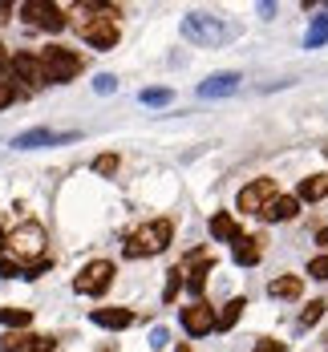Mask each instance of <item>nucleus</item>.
<instances>
[{"mask_svg": "<svg viewBox=\"0 0 328 352\" xmlns=\"http://www.w3.org/2000/svg\"><path fill=\"white\" fill-rule=\"evenodd\" d=\"M45 227L41 223H21L17 231H8V243H4V251L25 267V280H36L41 272H49V251H45Z\"/></svg>", "mask_w": 328, "mask_h": 352, "instance_id": "1", "label": "nucleus"}, {"mask_svg": "<svg viewBox=\"0 0 328 352\" xmlns=\"http://www.w3.org/2000/svg\"><path fill=\"white\" fill-rule=\"evenodd\" d=\"M182 36L195 41V45H203V49H219V45L235 41L239 29H235L231 21H223V16H211V12H186V21H182Z\"/></svg>", "mask_w": 328, "mask_h": 352, "instance_id": "2", "label": "nucleus"}, {"mask_svg": "<svg viewBox=\"0 0 328 352\" xmlns=\"http://www.w3.org/2000/svg\"><path fill=\"white\" fill-rule=\"evenodd\" d=\"M171 235H175L171 219H154V223H146V227H138V231L126 239V259H142V255H158V251H166V247H171Z\"/></svg>", "mask_w": 328, "mask_h": 352, "instance_id": "3", "label": "nucleus"}, {"mask_svg": "<svg viewBox=\"0 0 328 352\" xmlns=\"http://www.w3.org/2000/svg\"><path fill=\"white\" fill-rule=\"evenodd\" d=\"M41 65H45V73H49L53 85H65V81H73V77L81 73V57H77L73 49H65V45H49V49L41 53Z\"/></svg>", "mask_w": 328, "mask_h": 352, "instance_id": "4", "label": "nucleus"}, {"mask_svg": "<svg viewBox=\"0 0 328 352\" xmlns=\"http://www.w3.org/2000/svg\"><path fill=\"white\" fill-rule=\"evenodd\" d=\"M77 33L85 36L89 49H102V53L122 41V29H118L113 16H77Z\"/></svg>", "mask_w": 328, "mask_h": 352, "instance_id": "5", "label": "nucleus"}, {"mask_svg": "<svg viewBox=\"0 0 328 352\" xmlns=\"http://www.w3.org/2000/svg\"><path fill=\"white\" fill-rule=\"evenodd\" d=\"M113 263L109 259H94V263H85L81 272H77V280H73V287L81 292V296H106L109 283H113Z\"/></svg>", "mask_w": 328, "mask_h": 352, "instance_id": "6", "label": "nucleus"}, {"mask_svg": "<svg viewBox=\"0 0 328 352\" xmlns=\"http://www.w3.org/2000/svg\"><path fill=\"white\" fill-rule=\"evenodd\" d=\"M272 199H280L276 178H255V182H248V186L239 190V211L243 214H263Z\"/></svg>", "mask_w": 328, "mask_h": 352, "instance_id": "7", "label": "nucleus"}, {"mask_svg": "<svg viewBox=\"0 0 328 352\" xmlns=\"http://www.w3.org/2000/svg\"><path fill=\"white\" fill-rule=\"evenodd\" d=\"M21 16L29 25H36V29H49V33H61L69 25V16H65L61 4H36V0H29V4H21Z\"/></svg>", "mask_w": 328, "mask_h": 352, "instance_id": "8", "label": "nucleus"}, {"mask_svg": "<svg viewBox=\"0 0 328 352\" xmlns=\"http://www.w3.org/2000/svg\"><path fill=\"white\" fill-rule=\"evenodd\" d=\"M219 312L207 304V300H195L190 308H182V328H186V336H207L211 328H215Z\"/></svg>", "mask_w": 328, "mask_h": 352, "instance_id": "9", "label": "nucleus"}, {"mask_svg": "<svg viewBox=\"0 0 328 352\" xmlns=\"http://www.w3.org/2000/svg\"><path fill=\"white\" fill-rule=\"evenodd\" d=\"M8 73H12L17 81H25L29 89H41V85L49 81V73H45V65H41V57H33V53H17Z\"/></svg>", "mask_w": 328, "mask_h": 352, "instance_id": "10", "label": "nucleus"}, {"mask_svg": "<svg viewBox=\"0 0 328 352\" xmlns=\"http://www.w3.org/2000/svg\"><path fill=\"white\" fill-rule=\"evenodd\" d=\"M211 267H215V259H207V251H195L190 255V272H186V292L199 300L203 296V287H207V276H211Z\"/></svg>", "mask_w": 328, "mask_h": 352, "instance_id": "11", "label": "nucleus"}, {"mask_svg": "<svg viewBox=\"0 0 328 352\" xmlns=\"http://www.w3.org/2000/svg\"><path fill=\"white\" fill-rule=\"evenodd\" d=\"M239 81H243V77H239V73H211V77H207V81H203V85H199V98H227V94H235V89H239Z\"/></svg>", "mask_w": 328, "mask_h": 352, "instance_id": "12", "label": "nucleus"}, {"mask_svg": "<svg viewBox=\"0 0 328 352\" xmlns=\"http://www.w3.org/2000/svg\"><path fill=\"white\" fill-rule=\"evenodd\" d=\"M77 134H53V130H25L17 134V150H36V146H61V142H73Z\"/></svg>", "mask_w": 328, "mask_h": 352, "instance_id": "13", "label": "nucleus"}, {"mask_svg": "<svg viewBox=\"0 0 328 352\" xmlns=\"http://www.w3.org/2000/svg\"><path fill=\"white\" fill-rule=\"evenodd\" d=\"M296 214H300V199L296 195H280V199L267 203V211L259 214V219H267V223H292Z\"/></svg>", "mask_w": 328, "mask_h": 352, "instance_id": "14", "label": "nucleus"}, {"mask_svg": "<svg viewBox=\"0 0 328 352\" xmlns=\"http://www.w3.org/2000/svg\"><path fill=\"white\" fill-rule=\"evenodd\" d=\"M211 235H215L219 243H239V239H243V231H239V223H235V219H231L227 211L211 214Z\"/></svg>", "mask_w": 328, "mask_h": 352, "instance_id": "15", "label": "nucleus"}, {"mask_svg": "<svg viewBox=\"0 0 328 352\" xmlns=\"http://www.w3.org/2000/svg\"><path fill=\"white\" fill-rule=\"evenodd\" d=\"M300 292H304V280L300 276H276V280L267 283V296L272 300H300Z\"/></svg>", "mask_w": 328, "mask_h": 352, "instance_id": "16", "label": "nucleus"}, {"mask_svg": "<svg viewBox=\"0 0 328 352\" xmlns=\"http://www.w3.org/2000/svg\"><path fill=\"white\" fill-rule=\"evenodd\" d=\"M296 199H300V203H320V199H328V175H308L300 182Z\"/></svg>", "mask_w": 328, "mask_h": 352, "instance_id": "17", "label": "nucleus"}, {"mask_svg": "<svg viewBox=\"0 0 328 352\" xmlns=\"http://www.w3.org/2000/svg\"><path fill=\"white\" fill-rule=\"evenodd\" d=\"M263 239H255V235H243V239H239V243H235V263H239V267H255V263H259V259H263Z\"/></svg>", "mask_w": 328, "mask_h": 352, "instance_id": "18", "label": "nucleus"}, {"mask_svg": "<svg viewBox=\"0 0 328 352\" xmlns=\"http://www.w3.org/2000/svg\"><path fill=\"white\" fill-rule=\"evenodd\" d=\"M94 324L98 328H130L134 324V312L130 308H98L94 312Z\"/></svg>", "mask_w": 328, "mask_h": 352, "instance_id": "19", "label": "nucleus"}, {"mask_svg": "<svg viewBox=\"0 0 328 352\" xmlns=\"http://www.w3.org/2000/svg\"><path fill=\"white\" fill-rule=\"evenodd\" d=\"M243 308H248V300H227V304L219 308L215 332H231V328H235V320L243 316Z\"/></svg>", "mask_w": 328, "mask_h": 352, "instance_id": "20", "label": "nucleus"}, {"mask_svg": "<svg viewBox=\"0 0 328 352\" xmlns=\"http://www.w3.org/2000/svg\"><path fill=\"white\" fill-rule=\"evenodd\" d=\"M320 45H328V12L312 16V25L304 33V49H320Z\"/></svg>", "mask_w": 328, "mask_h": 352, "instance_id": "21", "label": "nucleus"}, {"mask_svg": "<svg viewBox=\"0 0 328 352\" xmlns=\"http://www.w3.org/2000/svg\"><path fill=\"white\" fill-rule=\"evenodd\" d=\"M0 324L12 328V332H25V328L33 324V312H29V308H0Z\"/></svg>", "mask_w": 328, "mask_h": 352, "instance_id": "22", "label": "nucleus"}, {"mask_svg": "<svg viewBox=\"0 0 328 352\" xmlns=\"http://www.w3.org/2000/svg\"><path fill=\"white\" fill-rule=\"evenodd\" d=\"M118 166H122L118 154H98L94 158V175H118Z\"/></svg>", "mask_w": 328, "mask_h": 352, "instance_id": "23", "label": "nucleus"}, {"mask_svg": "<svg viewBox=\"0 0 328 352\" xmlns=\"http://www.w3.org/2000/svg\"><path fill=\"white\" fill-rule=\"evenodd\" d=\"M166 276H171V280H166V292H162V300H166V304H171V300H175V296H179V287L186 280H182V276H186V272H182V267H171V272H166Z\"/></svg>", "mask_w": 328, "mask_h": 352, "instance_id": "24", "label": "nucleus"}, {"mask_svg": "<svg viewBox=\"0 0 328 352\" xmlns=\"http://www.w3.org/2000/svg\"><path fill=\"white\" fill-rule=\"evenodd\" d=\"M325 300H312V304H308V308H304V316H300V324H304V328H312V324H320V316H325Z\"/></svg>", "mask_w": 328, "mask_h": 352, "instance_id": "25", "label": "nucleus"}, {"mask_svg": "<svg viewBox=\"0 0 328 352\" xmlns=\"http://www.w3.org/2000/svg\"><path fill=\"white\" fill-rule=\"evenodd\" d=\"M138 98H142V106H166L175 94H171V89H142Z\"/></svg>", "mask_w": 328, "mask_h": 352, "instance_id": "26", "label": "nucleus"}, {"mask_svg": "<svg viewBox=\"0 0 328 352\" xmlns=\"http://www.w3.org/2000/svg\"><path fill=\"white\" fill-rule=\"evenodd\" d=\"M308 276H312V280H328V251L308 259Z\"/></svg>", "mask_w": 328, "mask_h": 352, "instance_id": "27", "label": "nucleus"}, {"mask_svg": "<svg viewBox=\"0 0 328 352\" xmlns=\"http://www.w3.org/2000/svg\"><path fill=\"white\" fill-rule=\"evenodd\" d=\"M17 98H25V94L17 89V81H0V109H8Z\"/></svg>", "mask_w": 328, "mask_h": 352, "instance_id": "28", "label": "nucleus"}, {"mask_svg": "<svg viewBox=\"0 0 328 352\" xmlns=\"http://www.w3.org/2000/svg\"><path fill=\"white\" fill-rule=\"evenodd\" d=\"M25 344H29V332H8V336L0 340V349L4 352H21Z\"/></svg>", "mask_w": 328, "mask_h": 352, "instance_id": "29", "label": "nucleus"}, {"mask_svg": "<svg viewBox=\"0 0 328 352\" xmlns=\"http://www.w3.org/2000/svg\"><path fill=\"white\" fill-rule=\"evenodd\" d=\"M53 349H57L53 336H29V344H25L21 352H53Z\"/></svg>", "mask_w": 328, "mask_h": 352, "instance_id": "30", "label": "nucleus"}, {"mask_svg": "<svg viewBox=\"0 0 328 352\" xmlns=\"http://www.w3.org/2000/svg\"><path fill=\"white\" fill-rule=\"evenodd\" d=\"M0 276H4V280H12V276H21V280H25V267H21L12 255H0Z\"/></svg>", "mask_w": 328, "mask_h": 352, "instance_id": "31", "label": "nucleus"}, {"mask_svg": "<svg viewBox=\"0 0 328 352\" xmlns=\"http://www.w3.org/2000/svg\"><path fill=\"white\" fill-rule=\"evenodd\" d=\"M150 344H154V349H166V344H171V332H166V328H154V332H150Z\"/></svg>", "mask_w": 328, "mask_h": 352, "instance_id": "32", "label": "nucleus"}, {"mask_svg": "<svg viewBox=\"0 0 328 352\" xmlns=\"http://www.w3.org/2000/svg\"><path fill=\"white\" fill-rule=\"evenodd\" d=\"M94 89H98V94H109V89H118V81H113L109 73H102V77L94 81Z\"/></svg>", "mask_w": 328, "mask_h": 352, "instance_id": "33", "label": "nucleus"}, {"mask_svg": "<svg viewBox=\"0 0 328 352\" xmlns=\"http://www.w3.org/2000/svg\"><path fill=\"white\" fill-rule=\"evenodd\" d=\"M255 352H288V344H280V340H259Z\"/></svg>", "mask_w": 328, "mask_h": 352, "instance_id": "34", "label": "nucleus"}, {"mask_svg": "<svg viewBox=\"0 0 328 352\" xmlns=\"http://www.w3.org/2000/svg\"><path fill=\"white\" fill-rule=\"evenodd\" d=\"M316 243H320V247H328V227H320V231H316Z\"/></svg>", "mask_w": 328, "mask_h": 352, "instance_id": "35", "label": "nucleus"}, {"mask_svg": "<svg viewBox=\"0 0 328 352\" xmlns=\"http://www.w3.org/2000/svg\"><path fill=\"white\" fill-rule=\"evenodd\" d=\"M8 12H12V4H0V25L8 21Z\"/></svg>", "mask_w": 328, "mask_h": 352, "instance_id": "36", "label": "nucleus"}, {"mask_svg": "<svg viewBox=\"0 0 328 352\" xmlns=\"http://www.w3.org/2000/svg\"><path fill=\"white\" fill-rule=\"evenodd\" d=\"M175 352H195V349H190V344H179V349H175Z\"/></svg>", "mask_w": 328, "mask_h": 352, "instance_id": "37", "label": "nucleus"}, {"mask_svg": "<svg viewBox=\"0 0 328 352\" xmlns=\"http://www.w3.org/2000/svg\"><path fill=\"white\" fill-rule=\"evenodd\" d=\"M4 243H8V235H4V231H0V247H4Z\"/></svg>", "mask_w": 328, "mask_h": 352, "instance_id": "38", "label": "nucleus"}, {"mask_svg": "<svg viewBox=\"0 0 328 352\" xmlns=\"http://www.w3.org/2000/svg\"><path fill=\"white\" fill-rule=\"evenodd\" d=\"M98 352H118V349H98Z\"/></svg>", "mask_w": 328, "mask_h": 352, "instance_id": "39", "label": "nucleus"}, {"mask_svg": "<svg viewBox=\"0 0 328 352\" xmlns=\"http://www.w3.org/2000/svg\"><path fill=\"white\" fill-rule=\"evenodd\" d=\"M4 81H8V77H4Z\"/></svg>", "mask_w": 328, "mask_h": 352, "instance_id": "40", "label": "nucleus"}]
</instances>
